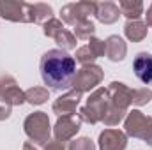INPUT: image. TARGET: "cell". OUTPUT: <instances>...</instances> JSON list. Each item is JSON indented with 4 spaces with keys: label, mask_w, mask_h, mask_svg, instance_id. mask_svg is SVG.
I'll return each mask as SVG.
<instances>
[{
    "label": "cell",
    "mask_w": 152,
    "mask_h": 150,
    "mask_svg": "<svg viewBox=\"0 0 152 150\" xmlns=\"http://www.w3.org/2000/svg\"><path fill=\"white\" fill-rule=\"evenodd\" d=\"M39 73L46 88L62 92L73 87L76 76V60L67 51L48 50L39 60Z\"/></svg>",
    "instance_id": "obj_1"
},
{
    "label": "cell",
    "mask_w": 152,
    "mask_h": 150,
    "mask_svg": "<svg viewBox=\"0 0 152 150\" xmlns=\"http://www.w3.org/2000/svg\"><path fill=\"white\" fill-rule=\"evenodd\" d=\"M108 104H110V94H108V88L104 87H97L90 97L87 99L85 106L80 108L78 117L81 122L88 124V125H96L99 122H103V117L108 110Z\"/></svg>",
    "instance_id": "obj_2"
},
{
    "label": "cell",
    "mask_w": 152,
    "mask_h": 150,
    "mask_svg": "<svg viewBox=\"0 0 152 150\" xmlns=\"http://www.w3.org/2000/svg\"><path fill=\"white\" fill-rule=\"evenodd\" d=\"M23 131L34 141V145L44 147L50 141L51 136V125H50V117L46 111H34L30 113L25 122H23Z\"/></svg>",
    "instance_id": "obj_3"
},
{
    "label": "cell",
    "mask_w": 152,
    "mask_h": 150,
    "mask_svg": "<svg viewBox=\"0 0 152 150\" xmlns=\"http://www.w3.org/2000/svg\"><path fill=\"white\" fill-rule=\"evenodd\" d=\"M96 9H97V2H92V0L66 4L60 9V21L66 23V25L75 27L80 21L88 20V16H96Z\"/></svg>",
    "instance_id": "obj_4"
},
{
    "label": "cell",
    "mask_w": 152,
    "mask_h": 150,
    "mask_svg": "<svg viewBox=\"0 0 152 150\" xmlns=\"http://www.w3.org/2000/svg\"><path fill=\"white\" fill-rule=\"evenodd\" d=\"M103 78H104L103 67H99L96 64L81 66V69L76 71L75 81H73V90H78L81 94L90 92V90H96L97 85H101Z\"/></svg>",
    "instance_id": "obj_5"
},
{
    "label": "cell",
    "mask_w": 152,
    "mask_h": 150,
    "mask_svg": "<svg viewBox=\"0 0 152 150\" xmlns=\"http://www.w3.org/2000/svg\"><path fill=\"white\" fill-rule=\"evenodd\" d=\"M152 118L149 115L142 113L140 110H133L127 111L124 118V133L127 138H136V140H143L147 131L151 129Z\"/></svg>",
    "instance_id": "obj_6"
},
{
    "label": "cell",
    "mask_w": 152,
    "mask_h": 150,
    "mask_svg": "<svg viewBox=\"0 0 152 150\" xmlns=\"http://www.w3.org/2000/svg\"><path fill=\"white\" fill-rule=\"evenodd\" d=\"M0 101L7 103L9 106H21L23 103H27L25 92L11 74L0 76Z\"/></svg>",
    "instance_id": "obj_7"
},
{
    "label": "cell",
    "mask_w": 152,
    "mask_h": 150,
    "mask_svg": "<svg viewBox=\"0 0 152 150\" xmlns=\"http://www.w3.org/2000/svg\"><path fill=\"white\" fill-rule=\"evenodd\" d=\"M30 4L21 0H7L0 2V16L12 23H30Z\"/></svg>",
    "instance_id": "obj_8"
},
{
    "label": "cell",
    "mask_w": 152,
    "mask_h": 150,
    "mask_svg": "<svg viewBox=\"0 0 152 150\" xmlns=\"http://www.w3.org/2000/svg\"><path fill=\"white\" fill-rule=\"evenodd\" d=\"M81 129V120L78 115H64V117H58L57 122H55V127H53V134H55V140L57 141H71L76 134L80 133Z\"/></svg>",
    "instance_id": "obj_9"
},
{
    "label": "cell",
    "mask_w": 152,
    "mask_h": 150,
    "mask_svg": "<svg viewBox=\"0 0 152 150\" xmlns=\"http://www.w3.org/2000/svg\"><path fill=\"white\" fill-rule=\"evenodd\" d=\"M108 94H110V106H113L117 110H122V111L129 110L133 88H129L122 81H112L108 85Z\"/></svg>",
    "instance_id": "obj_10"
},
{
    "label": "cell",
    "mask_w": 152,
    "mask_h": 150,
    "mask_svg": "<svg viewBox=\"0 0 152 150\" xmlns=\"http://www.w3.org/2000/svg\"><path fill=\"white\" fill-rule=\"evenodd\" d=\"M81 92L78 90H69L66 94H62L58 99L53 101L51 110L57 117H64V115H76V108L81 103Z\"/></svg>",
    "instance_id": "obj_11"
},
{
    "label": "cell",
    "mask_w": 152,
    "mask_h": 150,
    "mask_svg": "<svg viewBox=\"0 0 152 150\" xmlns=\"http://www.w3.org/2000/svg\"><path fill=\"white\" fill-rule=\"evenodd\" d=\"M97 147H99V150H126L127 149V136L120 129H104L99 133Z\"/></svg>",
    "instance_id": "obj_12"
},
{
    "label": "cell",
    "mask_w": 152,
    "mask_h": 150,
    "mask_svg": "<svg viewBox=\"0 0 152 150\" xmlns=\"http://www.w3.org/2000/svg\"><path fill=\"white\" fill-rule=\"evenodd\" d=\"M133 71L134 76L143 83L151 85L152 83V55L147 51H140L134 60H133Z\"/></svg>",
    "instance_id": "obj_13"
},
{
    "label": "cell",
    "mask_w": 152,
    "mask_h": 150,
    "mask_svg": "<svg viewBox=\"0 0 152 150\" xmlns=\"http://www.w3.org/2000/svg\"><path fill=\"white\" fill-rule=\"evenodd\" d=\"M106 44V57L110 62H122L127 55V44L120 36H110L104 41Z\"/></svg>",
    "instance_id": "obj_14"
},
{
    "label": "cell",
    "mask_w": 152,
    "mask_h": 150,
    "mask_svg": "<svg viewBox=\"0 0 152 150\" xmlns=\"http://www.w3.org/2000/svg\"><path fill=\"white\" fill-rule=\"evenodd\" d=\"M120 9L113 2H99L97 9H96V18L97 21H101L103 25H113L115 21H118L120 18Z\"/></svg>",
    "instance_id": "obj_15"
},
{
    "label": "cell",
    "mask_w": 152,
    "mask_h": 150,
    "mask_svg": "<svg viewBox=\"0 0 152 150\" xmlns=\"http://www.w3.org/2000/svg\"><path fill=\"white\" fill-rule=\"evenodd\" d=\"M28 16H30V23H39V25H44L46 21H50L51 18H55L51 5H48V4H44V2L30 4Z\"/></svg>",
    "instance_id": "obj_16"
},
{
    "label": "cell",
    "mask_w": 152,
    "mask_h": 150,
    "mask_svg": "<svg viewBox=\"0 0 152 150\" xmlns=\"http://www.w3.org/2000/svg\"><path fill=\"white\" fill-rule=\"evenodd\" d=\"M124 34H126V37L129 39L131 42H142L143 39L147 37L149 28H147V25H145L143 21H140V20H131V21H127V23L124 25Z\"/></svg>",
    "instance_id": "obj_17"
},
{
    "label": "cell",
    "mask_w": 152,
    "mask_h": 150,
    "mask_svg": "<svg viewBox=\"0 0 152 150\" xmlns=\"http://www.w3.org/2000/svg\"><path fill=\"white\" fill-rule=\"evenodd\" d=\"M118 9H120V14L127 18V21L140 20V16L143 14V4L140 0H122L118 2Z\"/></svg>",
    "instance_id": "obj_18"
},
{
    "label": "cell",
    "mask_w": 152,
    "mask_h": 150,
    "mask_svg": "<svg viewBox=\"0 0 152 150\" xmlns=\"http://www.w3.org/2000/svg\"><path fill=\"white\" fill-rule=\"evenodd\" d=\"M25 99L32 106H41L50 99V90L46 87H30L25 90Z\"/></svg>",
    "instance_id": "obj_19"
},
{
    "label": "cell",
    "mask_w": 152,
    "mask_h": 150,
    "mask_svg": "<svg viewBox=\"0 0 152 150\" xmlns=\"http://www.w3.org/2000/svg\"><path fill=\"white\" fill-rule=\"evenodd\" d=\"M55 42L58 44V50L62 51H69V50H76V37L75 34L67 28H64L62 32H58L55 36Z\"/></svg>",
    "instance_id": "obj_20"
},
{
    "label": "cell",
    "mask_w": 152,
    "mask_h": 150,
    "mask_svg": "<svg viewBox=\"0 0 152 150\" xmlns=\"http://www.w3.org/2000/svg\"><path fill=\"white\" fill-rule=\"evenodd\" d=\"M152 101V90L149 87H140V88H133V95H131V104L134 106H145Z\"/></svg>",
    "instance_id": "obj_21"
},
{
    "label": "cell",
    "mask_w": 152,
    "mask_h": 150,
    "mask_svg": "<svg viewBox=\"0 0 152 150\" xmlns=\"http://www.w3.org/2000/svg\"><path fill=\"white\" fill-rule=\"evenodd\" d=\"M73 34H75L76 39H90V37H94V34H96V25L90 20L80 21L78 25H75V32Z\"/></svg>",
    "instance_id": "obj_22"
},
{
    "label": "cell",
    "mask_w": 152,
    "mask_h": 150,
    "mask_svg": "<svg viewBox=\"0 0 152 150\" xmlns=\"http://www.w3.org/2000/svg\"><path fill=\"white\" fill-rule=\"evenodd\" d=\"M66 27H64V23L58 20V18H51L50 21H46L44 25H42V34L46 36V37H51L55 39V36L58 34V32H62Z\"/></svg>",
    "instance_id": "obj_23"
},
{
    "label": "cell",
    "mask_w": 152,
    "mask_h": 150,
    "mask_svg": "<svg viewBox=\"0 0 152 150\" xmlns=\"http://www.w3.org/2000/svg\"><path fill=\"white\" fill-rule=\"evenodd\" d=\"M75 60H76V62H80L81 66H90V64H94V62H96V57H94V53L88 50V46L85 44V46H81V48H78V50H76Z\"/></svg>",
    "instance_id": "obj_24"
},
{
    "label": "cell",
    "mask_w": 152,
    "mask_h": 150,
    "mask_svg": "<svg viewBox=\"0 0 152 150\" xmlns=\"http://www.w3.org/2000/svg\"><path fill=\"white\" fill-rule=\"evenodd\" d=\"M96 149H97L96 143L87 136L76 138L73 141H69V145H67V150H96Z\"/></svg>",
    "instance_id": "obj_25"
},
{
    "label": "cell",
    "mask_w": 152,
    "mask_h": 150,
    "mask_svg": "<svg viewBox=\"0 0 152 150\" xmlns=\"http://www.w3.org/2000/svg\"><path fill=\"white\" fill-rule=\"evenodd\" d=\"M87 46H88V50L94 53V57H96V58H99V57H104V55H106V44H104V41H101V39L90 37Z\"/></svg>",
    "instance_id": "obj_26"
},
{
    "label": "cell",
    "mask_w": 152,
    "mask_h": 150,
    "mask_svg": "<svg viewBox=\"0 0 152 150\" xmlns=\"http://www.w3.org/2000/svg\"><path fill=\"white\" fill-rule=\"evenodd\" d=\"M11 113H12V106H9L7 103L0 101V122L7 120V118L11 117Z\"/></svg>",
    "instance_id": "obj_27"
},
{
    "label": "cell",
    "mask_w": 152,
    "mask_h": 150,
    "mask_svg": "<svg viewBox=\"0 0 152 150\" xmlns=\"http://www.w3.org/2000/svg\"><path fill=\"white\" fill-rule=\"evenodd\" d=\"M44 150H67V147H66L62 141H57V140H50V141L44 145Z\"/></svg>",
    "instance_id": "obj_28"
},
{
    "label": "cell",
    "mask_w": 152,
    "mask_h": 150,
    "mask_svg": "<svg viewBox=\"0 0 152 150\" xmlns=\"http://www.w3.org/2000/svg\"><path fill=\"white\" fill-rule=\"evenodd\" d=\"M145 25L147 27H152V4L149 5V9L145 12Z\"/></svg>",
    "instance_id": "obj_29"
},
{
    "label": "cell",
    "mask_w": 152,
    "mask_h": 150,
    "mask_svg": "<svg viewBox=\"0 0 152 150\" xmlns=\"http://www.w3.org/2000/svg\"><path fill=\"white\" fill-rule=\"evenodd\" d=\"M143 141L147 143V145H151L152 147V124H151V129L147 131V134H145V138H143Z\"/></svg>",
    "instance_id": "obj_30"
},
{
    "label": "cell",
    "mask_w": 152,
    "mask_h": 150,
    "mask_svg": "<svg viewBox=\"0 0 152 150\" xmlns=\"http://www.w3.org/2000/svg\"><path fill=\"white\" fill-rule=\"evenodd\" d=\"M21 150H39V149L32 143V141H27V143H23V149Z\"/></svg>",
    "instance_id": "obj_31"
}]
</instances>
